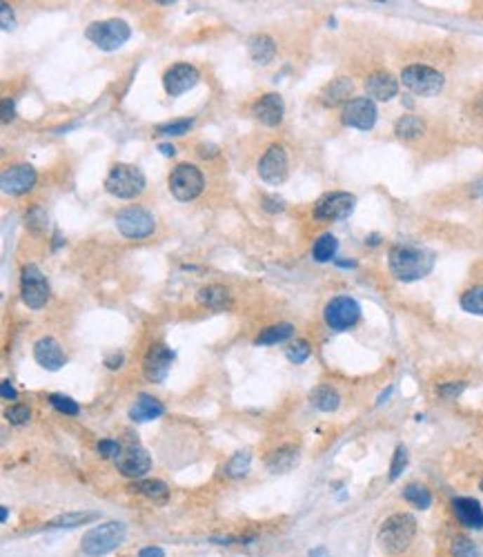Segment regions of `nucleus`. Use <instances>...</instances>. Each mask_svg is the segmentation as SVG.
Masks as SVG:
<instances>
[{"instance_id":"f257e3e1","label":"nucleus","mask_w":483,"mask_h":557,"mask_svg":"<svg viewBox=\"0 0 483 557\" xmlns=\"http://www.w3.org/2000/svg\"><path fill=\"white\" fill-rule=\"evenodd\" d=\"M388 266L399 281H419L432 272L435 252L419 248V245L399 243L390 250Z\"/></svg>"},{"instance_id":"f03ea898","label":"nucleus","mask_w":483,"mask_h":557,"mask_svg":"<svg viewBox=\"0 0 483 557\" xmlns=\"http://www.w3.org/2000/svg\"><path fill=\"white\" fill-rule=\"evenodd\" d=\"M125 537H127V528L123 522H105L87 530L83 535L81 549L89 557H102L119 549L125 542Z\"/></svg>"},{"instance_id":"7ed1b4c3","label":"nucleus","mask_w":483,"mask_h":557,"mask_svg":"<svg viewBox=\"0 0 483 557\" xmlns=\"http://www.w3.org/2000/svg\"><path fill=\"white\" fill-rule=\"evenodd\" d=\"M414 535H416L414 517L408 513H397L383 522L381 530H378V542H381L385 553L397 555V553H403L410 546Z\"/></svg>"},{"instance_id":"20e7f679","label":"nucleus","mask_w":483,"mask_h":557,"mask_svg":"<svg viewBox=\"0 0 483 557\" xmlns=\"http://www.w3.org/2000/svg\"><path fill=\"white\" fill-rule=\"evenodd\" d=\"M145 174L136 165L116 163L105 178V190L116 199H136L145 190Z\"/></svg>"},{"instance_id":"39448f33","label":"nucleus","mask_w":483,"mask_h":557,"mask_svg":"<svg viewBox=\"0 0 483 557\" xmlns=\"http://www.w3.org/2000/svg\"><path fill=\"white\" fill-rule=\"evenodd\" d=\"M85 36L89 38L91 43H94L98 49L102 51H114L123 47L129 36H132V30H129V25L121 18H110V20H98V22H91Z\"/></svg>"},{"instance_id":"423d86ee","label":"nucleus","mask_w":483,"mask_h":557,"mask_svg":"<svg viewBox=\"0 0 483 557\" xmlns=\"http://www.w3.org/2000/svg\"><path fill=\"white\" fill-rule=\"evenodd\" d=\"M205 188V178L197 165L180 163L169 174V192L180 203H190L199 197Z\"/></svg>"},{"instance_id":"0eeeda50","label":"nucleus","mask_w":483,"mask_h":557,"mask_svg":"<svg viewBox=\"0 0 483 557\" xmlns=\"http://www.w3.org/2000/svg\"><path fill=\"white\" fill-rule=\"evenodd\" d=\"M401 81L416 96H437L446 85L443 74L435 67H428V65H410L403 70Z\"/></svg>"},{"instance_id":"6e6552de","label":"nucleus","mask_w":483,"mask_h":557,"mask_svg":"<svg viewBox=\"0 0 483 557\" xmlns=\"http://www.w3.org/2000/svg\"><path fill=\"white\" fill-rule=\"evenodd\" d=\"M116 228L123 237L127 239H145L150 237L154 228H156V221H154V214L145 207H138V205H132V207H125L119 214H116Z\"/></svg>"},{"instance_id":"1a4fd4ad","label":"nucleus","mask_w":483,"mask_h":557,"mask_svg":"<svg viewBox=\"0 0 483 557\" xmlns=\"http://www.w3.org/2000/svg\"><path fill=\"white\" fill-rule=\"evenodd\" d=\"M20 296L32 310H41L49 301V283L43 270L34 263H27L20 272Z\"/></svg>"},{"instance_id":"9d476101","label":"nucleus","mask_w":483,"mask_h":557,"mask_svg":"<svg viewBox=\"0 0 483 557\" xmlns=\"http://www.w3.org/2000/svg\"><path fill=\"white\" fill-rule=\"evenodd\" d=\"M357 199L350 192H330L321 197L315 205V216L321 221H343L355 212Z\"/></svg>"},{"instance_id":"9b49d317","label":"nucleus","mask_w":483,"mask_h":557,"mask_svg":"<svg viewBox=\"0 0 483 557\" xmlns=\"http://www.w3.org/2000/svg\"><path fill=\"white\" fill-rule=\"evenodd\" d=\"M359 317H361V306L355 299H350V296H334L325 306V323L336 332L352 328L359 321Z\"/></svg>"},{"instance_id":"f8f14e48","label":"nucleus","mask_w":483,"mask_h":557,"mask_svg":"<svg viewBox=\"0 0 483 557\" xmlns=\"http://www.w3.org/2000/svg\"><path fill=\"white\" fill-rule=\"evenodd\" d=\"M376 105L372 98H350L345 105H343V112H341V121L343 125L348 127H355V129H372L376 125Z\"/></svg>"},{"instance_id":"ddd939ff","label":"nucleus","mask_w":483,"mask_h":557,"mask_svg":"<svg viewBox=\"0 0 483 557\" xmlns=\"http://www.w3.org/2000/svg\"><path fill=\"white\" fill-rule=\"evenodd\" d=\"M116 468H119L121 475L129 477V479H140L145 477L147 471L152 468V457L150 452L143 448V446H127L119 452V457L114 459Z\"/></svg>"},{"instance_id":"4468645a","label":"nucleus","mask_w":483,"mask_h":557,"mask_svg":"<svg viewBox=\"0 0 483 557\" xmlns=\"http://www.w3.org/2000/svg\"><path fill=\"white\" fill-rule=\"evenodd\" d=\"M174 364V353L165 343H154L145 359H143V372L152 384H163Z\"/></svg>"},{"instance_id":"2eb2a0df","label":"nucleus","mask_w":483,"mask_h":557,"mask_svg":"<svg viewBox=\"0 0 483 557\" xmlns=\"http://www.w3.org/2000/svg\"><path fill=\"white\" fill-rule=\"evenodd\" d=\"M201 81V74L199 70L194 67V65H187V63H176L172 65L165 76H163V85H165V92L169 96H180L190 92L192 87H197V83Z\"/></svg>"},{"instance_id":"dca6fc26","label":"nucleus","mask_w":483,"mask_h":557,"mask_svg":"<svg viewBox=\"0 0 483 557\" xmlns=\"http://www.w3.org/2000/svg\"><path fill=\"white\" fill-rule=\"evenodd\" d=\"M258 176L267 185H281L287 178V154L281 145H270L258 161Z\"/></svg>"},{"instance_id":"f3484780","label":"nucleus","mask_w":483,"mask_h":557,"mask_svg":"<svg viewBox=\"0 0 483 557\" xmlns=\"http://www.w3.org/2000/svg\"><path fill=\"white\" fill-rule=\"evenodd\" d=\"M38 181V174L32 165L20 163V165H11L3 172L0 176V185H3L5 194H11V197H20V194H27L29 190H34Z\"/></svg>"},{"instance_id":"a211bd4d","label":"nucleus","mask_w":483,"mask_h":557,"mask_svg":"<svg viewBox=\"0 0 483 557\" xmlns=\"http://www.w3.org/2000/svg\"><path fill=\"white\" fill-rule=\"evenodd\" d=\"M34 359H36L38 366L45 368V370H51V372L60 370L65 364H67L62 348L58 346V341L54 339V336H43V339L36 341V346H34Z\"/></svg>"},{"instance_id":"6ab92c4d","label":"nucleus","mask_w":483,"mask_h":557,"mask_svg":"<svg viewBox=\"0 0 483 557\" xmlns=\"http://www.w3.org/2000/svg\"><path fill=\"white\" fill-rule=\"evenodd\" d=\"M254 116H256V121H260L263 125L267 127H277L283 123V116H285V103L279 94H265V96H260L256 103H254V107H252Z\"/></svg>"},{"instance_id":"aec40b11","label":"nucleus","mask_w":483,"mask_h":557,"mask_svg":"<svg viewBox=\"0 0 483 557\" xmlns=\"http://www.w3.org/2000/svg\"><path fill=\"white\" fill-rule=\"evenodd\" d=\"M365 92L372 100H392L399 94V81L390 72H374L365 79Z\"/></svg>"},{"instance_id":"412c9836","label":"nucleus","mask_w":483,"mask_h":557,"mask_svg":"<svg viewBox=\"0 0 483 557\" xmlns=\"http://www.w3.org/2000/svg\"><path fill=\"white\" fill-rule=\"evenodd\" d=\"M452 511L463 526L468 528H483V509L472 497H456L452 499Z\"/></svg>"},{"instance_id":"4be33fe9","label":"nucleus","mask_w":483,"mask_h":557,"mask_svg":"<svg viewBox=\"0 0 483 557\" xmlns=\"http://www.w3.org/2000/svg\"><path fill=\"white\" fill-rule=\"evenodd\" d=\"M163 412H165V406L159 399H154L150 395H138L134 406L129 408V417L134 421H152V419L163 417Z\"/></svg>"},{"instance_id":"5701e85b","label":"nucleus","mask_w":483,"mask_h":557,"mask_svg":"<svg viewBox=\"0 0 483 557\" xmlns=\"http://www.w3.org/2000/svg\"><path fill=\"white\" fill-rule=\"evenodd\" d=\"M247 51H250L254 63L267 65L270 60H274V56H277V43H274V38L267 34H256L247 41Z\"/></svg>"},{"instance_id":"b1692460","label":"nucleus","mask_w":483,"mask_h":557,"mask_svg":"<svg viewBox=\"0 0 483 557\" xmlns=\"http://www.w3.org/2000/svg\"><path fill=\"white\" fill-rule=\"evenodd\" d=\"M197 299L201 306L210 310H230L232 308V294L223 286H205L197 292Z\"/></svg>"},{"instance_id":"393cba45","label":"nucleus","mask_w":483,"mask_h":557,"mask_svg":"<svg viewBox=\"0 0 483 557\" xmlns=\"http://www.w3.org/2000/svg\"><path fill=\"white\" fill-rule=\"evenodd\" d=\"M352 89H355L352 81L345 79V76H338V79H334L332 83H328V85L323 87V92H321L323 105H328V107L338 105V103H343L352 94Z\"/></svg>"},{"instance_id":"a878e982","label":"nucleus","mask_w":483,"mask_h":557,"mask_svg":"<svg viewBox=\"0 0 483 557\" xmlns=\"http://www.w3.org/2000/svg\"><path fill=\"white\" fill-rule=\"evenodd\" d=\"M296 461H298V448L283 446V448H277L267 457V468L272 473H287Z\"/></svg>"},{"instance_id":"bb28decb","label":"nucleus","mask_w":483,"mask_h":557,"mask_svg":"<svg viewBox=\"0 0 483 557\" xmlns=\"http://www.w3.org/2000/svg\"><path fill=\"white\" fill-rule=\"evenodd\" d=\"M310 401L315 408L323 412H332L338 408V404H341V397H338V393L330 386H317L315 391L310 393Z\"/></svg>"},{"instance_id":"cd10ccee","label":"nucleus","mask_w":483,"mask_h":557,"mask_svg":"<svg viewBox=\"0 0 483 557\" xmlns=\"http://www.w3.org/2000/svg\"><path fill=\"white\" fill-rule=\"evenodd\" d=\"M395 132L403 140H414V138H419V136L425 134V123L419 119V116L406 114V116H401V119L397 121Z\"/></svg>"},{"instance_id":"c85d7f7f","label":"nucleus","mask_w":483,"mask_h":557,"mask_svg":"<svg viewBox=\"0 0 483 557\" xmlns=\"http://www.w3.org/2000/svg\"><path fill=\"white\" fill-rule=\"evenodd\" d=\"M134 493H140V495H145L147 499L156 502V504H165L167 497H169V488L159 482V479H143V482H136L132 486Z\"/></svg>"},{"instance_id":"c756f323","label":"nucleus","mask_w":483,"mask_h":557,"mask_svg":"<svg viewBox=\"0 0 483 557\" xmlns=\"http://www.w3.org/2000/svg\"><path fill=\"white\" fill-rule=\"evenodd\" d=\"M294 334L292 323H274V326L265 328L256 336V346H272V343H281L287 341Z\"/></svg>"},{"instance_id":"7c9ffc66","label":"nucleus","mask_w":483,"mask_h":557,"mask_svg":"<svg viewBox=\"0 0 483 557\" xmlns=\"http://www.w3.org/2000/svg\"><path fill=\"white\" fill-rule=\"evenodd\" d=\"M98 513H91V511H85V513H62L58 517H54L47 526L51 528H76V526H83V524H89L98 520Z\"/></svg>"},{"instance_id":"2f4dec72","label":"nucleus","mask_w":483,"mask_h":557,"mask_svg":"<svg viewBox=\"0 0 483 557\" xmlns=\"http://www.w3.org/2000/svg\"><path fill=\"white\" fill-rule=\"evenodd\" d=\"M336 248H338L336 237L330 235V232H325V235H321L315 241V248H312V256H315V261H319V263H328V261H332V258H334Z\"/></svg>"},{"instance_id":"473e14b6","label":"nucleus","mask_w":483,"mask_h":557,"mask_svg":"<svg viewBox=\"0 0 483 557\" xmlns=\"http://www.w3.org/2000/svg\"><path fill=\"white\" fill-rule=\"evenodd\" d=\"M25 225H27V230L32 232V235H45L47 232V225H49V216L47 212L43 210L41 205H34L29 207L27 212H25Z\"/></svg>"},{"instance_id":"72a5a7b5","label":"nucleus","mask_w":483,"mask_h":557,"mask_svg":"<svg viewBox=\"0 0 483 557\" xmlns=\"http://www.w3.org/2000/svg\"><path fill=\"white\" fill-rule=\"evenodd\" d=\"M403 499L410 502L412 506L419 509V511L430 509V504H432V495H430V490L421 484H410L406 490H403Z\"/></svg>"},{"instance_id":"f704fd0d","label":"nucleus","mask_w":483,"mask_h":557,"mask_svg":"<svg viewBox=\"0 0 483 557\" xmlns=\"http://www.w3.org/2000/svg\"><path fill=\"white\" fill-rule=\"evenodd\" d=\"M250 464H252V455H250V452H247V450H239L237 455H234L225 464V475L227 477H234V479L245 477L247 473H250Z\"/></svg>"},{"instance_id":"c9c22d12","label":"nucleus","mask_w":483,"mask_h":557,"mask_svg":"<svg viewBox=\"0 0 483 557\" xmlns=\"http://www.w3.org/2000/svg\"><path fill=\"white\" fill-rule=\"evenodd\" d=\"M461 308L470 315H481L483 317V286L470 288L463 296H461Z\"/></svg>"},{"instance_id":"e433bc0d","label":"nucleus","mask_w":483,"mask_h":557,"mask_svg":"<svg viewBox=\"0 0 483 557\" xmlns=\"http://www.w3.org/2000/svg\"><path fill=\"white\" fill-rule=\"evenodd\" d=\"M450 551L452 557H483V551L470 537H456Z\"/></svg>"},{"instance_id":"4c0bfd02","label":"nucleus","mask_w":483,"mask_h":557,"mask_svg":"<svg viewBox=\"0 0 483 557\" xmlns=\"http://www.w3.org/2000/svg\"><path fill=\"white\" fill-rule=\"evenodd\" d=\"M192 125H194L192 119H178V121H172V123L159 125V127H156V134H161V136H183L185 132H190Z\"/></svg>"},{"instance_id":"58836bf2","label":"nucleus","mask_w":483,"mask_h":557,"mask_svg":"<svg viewBox=\"0 0 483 557\" xmlns=\"http://www.w3.org/2000/svg\"><path fill=\"white\" fill-rule=\"evenodd\" d=\"M49 404L54 406L58 412L70 414V417H76V414L81 412V406H78L72 397H65V395H49Z\"/></svg>"},{"instance_id":"ea45409f","label":"nucleus","mask_w":483,"mask_h":557,"mask_svg":"<svg viewBox=\"0 0 483 557\" xmlns=\"http://www.w3.org/2000/svg\"><path fill=\"white\" fill-rule=\"evenodd\" d=\"M5 417L9 424H14V426H25L29 419H32V410L25 406V404H14V406H9L7 412H5Z\"/></svg>"},{"instance_id":"a19ab883","label":"nucleus","mask_w":483,"mask_h":557,"mask_svg":"<svg viewBox=\"0 0 483 557\" xmlns=\"http://www.w3.org/2000/svg\"><path fill=\"white\" fill-rule=\"evenodd\" d=\"M310 343L305 341V339H298V341H294L290 348H287L285 350V355H287V359L292 361V364H303V361L310 357Z\"/></svg>"},{"instance_id":"79ce46f5","label":"nucleus","mask_w":483,"mask_h":557,"mask_svg":"<svg viewBox=\"0 0 483 557\" xmlns=\"http://www.w3.org/2000/svg\"><path fill=\"white\" fill-rule=\"evenodd\" d=\"M408 466V450L403 448V446H399L397 450H395V459H392V466H390V479H399V475L403 473V468H406Z\"/></svg>"},{"instance_id":"37998d69","label":"nucleus","mask_w":483,"mask_h":557,"mask_svg":"<svg viewBox=\"0 0 483 557\" xmlns=\"http://www.w3.org/2000/svg\"><path fill=\"white\" fill-rule=\"evenodd\" d=\"M121 450L123 446L119 442H114V439H100L98 442V452H100V457H105V459H116Z\"/></svg>"},{"instance_id":"c03bdc74","label":"nucleus","mask_w":483,"mask_h":557,"mask_svg":"<svg viewBox=\"0 0 483 557\" xmlns=\"http://www.w3.org/2000/svg\"><path fill=\"white\" fill-rule=\"evenodd\" d=\"M463 388H465L463 381L443 384V386H439V395H441L443 399H456V397H459V395L463 393Z\"/></svg>"},{"instance_id":"a18cd8bd","label":"nucleus","mask_w":483,"mask_h":557,"mask_svg":"<svg viewBox=\"0 0 483 557\" xmlns=\"http://www.w3.org/2000/svg\"><path fill=\"white\" fill-rule=\"evenodd\" d=\"M0 25H3V30H11L14 27V11L7 3L0 5Z\"/></svg>"},{"instance_id":"49530a36","label":"nucleus","mask_w":483,"mask_h":557,"mask_svg":"<svg viewBox=\"0 0 483 557\" xmlns=\"http://www.w3.org/2000/svg\"><path fill=\"white\" fill-rule=\"evenodd\" d=\"M263 207L267 212H281L285 207V203L279 197H263Z\"/></svg>"},{"instance_id":"de8ad7c7","label":"nucleus","mask_w":483,"mask_h":557,"mask_svg":"<svg viewBox=\"0 0 483 557\" xmlns=\"http://www.w3.org/2000/svg\"><path fill=\"white\" fill-rule=\"evenodd\" d=\"M14 100L11 98H5L3 100V123H9L11 119H14Z\"/></svg>"},{"instance_id":"09e8293b","label":"nucleus","mask_w":483,"mask_h":557,"mask_svg":"<svg viewBox=\"0 0 483 557\" xmlns=\"http://www.w3.org/2000/svg\"><path fill=\"white\" fill-rule=\"evenodd\" d=\"M199 154H201L203 159H207V157L212 159V157H216V154H218V148L212 145V143H201L199 145Z\"/></svg>"},{"instance_id":"8fccbe9b","label":"nucleus","mask_w":483,"mask_h":557,"mask_svg":"<svg viewBox=\"0 0 483 557\" xmlns=\"http://www.w3.org/2000/svg\"><path fill=\"white\" fill-rule=\"evenodd\" d=\"M138 557H165V551L161 546H145L138 553Z\"/></svg>"},{"instance_id":"3c124183","label":"nucleus","mask_w":483,"mask_h":557,"mask_svg":"<svg viewBox=\"0 0 483 557\" xmlns=\"http://www.w3.org/2000/svg\"><path fill=\"white\" fill-rule=\"evenodd\" d=\"M123 359H125V357H123L121 353H116V355H112V357L105 359V366L112 368V370H116V368H121V366H123Z\"/></svg>"},{"instance_id":"603ef678","label":"nucleus","mask_w":483,"mask_h":557,"mask_svg":"<svg viewBox=\"0 0 483 557\" xmlns=\"http://www.w3.org/2000/svg\"><path fill=\"white\" fill-rule=\"evenodd\" d=\"M0 393H3L5 399H16V391H14V386H11L7 379L3 381V388H0Z\"/></svg>"},{"instance_id":"864d4df0","label":"nucleus","mask_w":483,"mask_h":557,"mask_svg":"<svg viewBox=\"0 0 483 557\" xmlns=\"http://www.w3.org/2000/svg\"><path fill=\"white\" fill-rule=\"evenodd\" d=\"M159 150H161L163 157H174V154H176V148H174V145H169V143H161Z\"/></svg>"},{"instance_id":"5fc2aeb1","label":"nucleus","mask_w":483,"mask_h":557,"mask_svg":"<svg viewBox=\"0 0 483 557\" xmlns=\"http://www.w3.org/2000/svg\"><path fill=\"white\" fill-rule=\"evenodd\" d=\"M481 194H483V178L472 183V197H481Z\"/></svg>"},{"instance_id":"6e6d98bb","label":"nucleus","mask_w":483,"mask_h":557,"mask_svg":"<svg viewBox=\"0 0 483 557\" xmlns=\"http://www.w3.org/2000/svg\"><path fill=\"white\" fill-rule=\"evenodd\" d=\"M310 557H330V555H328V551H325L323 546H319V549H315V551L310 553Z\"/></svg>"},{"instance_id":"4d7b16f0","label":"nucleus","mask_w":483,"mask_h":557,"mask_svg":"<svg viewBox=\"0 0 483 557\" xmlns=\"http://www.w3.org/2000/svg\"><path fill=\"white\" fill-rule=\"evenodd\" d=\"M7 517H9V511H7V506H3V509H0V522L5 524V522H7Z\"/></svg>"},{"instance_id":"13d9d810","label":"nucleus","mask_w":483,"mask_h":557,"mask_svg":"<svg viewBox=\"0 0 483 557\" xmlns=\"http://www.w3.org/2000/svg\"><path fill=\"white\" fill-rule=\"evenodd\" d=\"M336 263L341 266V268H355V266H357L355 261H336Z\"/></svg>"},{"instance_id":"bf43d9fd","label":"nucleus","mask_w":483,"mask_h":557,"mask_svg":"<svg viewBox=\"0 0 483 557\" xmlns=\"http://www.w3.org/2000/svg\"><path fill=\"white\" fill-rule=\"evenodd\" d=\"M481 490H483V479H481Z\"/></svg>"}]
</instances>
